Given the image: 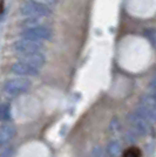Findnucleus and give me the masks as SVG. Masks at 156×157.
Segmentation results:
<instances>
[{
  "label": "nucleus",
  "mask_w": 156,
  "mask_h": 157,
  "mask_svg": "<svg viewBox=\"0 0 156 157\" xmlns=\"http://www.w3.org/2000/svg\"><path fill=\"white\" fill-rule=\"evenodd\" d=\"M20 13L28 18H40V17H49L53 13L52 8L41 2L34 0H26L20 6Z\"/></svg>",
  "instance_id": "f257e3e1"
},
{
  "label": "nucleus",
  "mask_w": 156,
  "mask_h": 157,
  "mask_svg": "<svg viewBox=\"0 0 156 157\" xmlns=\"http://www.w3.org/2000/svg\"><path fill=\"white\" fill-rule=\"evenodd\" d=\"M137 113L150 123H156V95L147 94L140 98Z\"/></svg>",
  "instance_id": "f03ea898"
},
{
  "label": "nucleus",
  "mask_w": 156,
  "mask_h": 157,
  "mask_svg": "<svg viewBox=\"0 0 156 157\" xmlns=\"http://www.w3.org/2000/svg\"><path fill=\"white\" fill-rule=\"evenodd\" d=\"M31 86H32V82L27 78L18 76V78L7 80L4 83V92L11 96H18L29 90Z\"/></svg>",
  "instance_id": "7ed1b4c3"
},
{
  "label": "nucleus",
  "mask_w": 156,
  "mask_h": 157,
  "mask_svg": "<svg viewBox=\"0 0 156 157\" xmlns=\"http://www.w3.org/2000/svg\"><path fill=\"white\" fill-rule=\"evenodd\" d=\"M20 35H21L22 39L32 40V41H38V42H40L41 40H51L53 36V33L48 27L38 25V26L25 28L22 32L20 33Z\"/></svg>",
  "instance_id": "20e7f679"
},
{
  "label": "nucleus",
  "mask_w": 156,
  "mask_h": 157,
  "mask_svg": "<svg viewBox=\"0 0 156 157\" xmlns=\"http://www.w3.org/2000/svg\"><path fill=\"white\" fill-rule=\"evenodd\" d=\"M128 122L133 127V129L140 135H147L150 131V122L141 116L137 111L130 113L128 115Z\"/></svg>",
  "instance_id": "39448f33"
},
{
  "label": "nucleus",
  "mask_w": 156,
  "mask_h": 157,
  "mask_svg": "<svg viewBox=\"0 0 156 157\" xmlns=\"http://www.w3.org/2000/svg\"><path fill=\"white\" fill-rule=\"evenodd\" d=\"M42 44L38 41L27 39H19L13 44V49L19 54H29V53L40 52L42 49Z\"/></svg>",
  "instance_id": "423d86ee"
},
{
  "label": "nucleus",
  "mask_w": 156,
  "mask_h": 157,
  "mask_svg": "<svg viewBox=\"0 0 156 157\" xmlns=\"http://www.w3.org/2000/svg\"><path fill=\"white\" fill-rule=\"evenodd\" d=\"M11 72L13 73L14 75H19L21 78H28V76H38L40 73V69L28 65V63L18 61V62L12 65Z\"/></svg>",
  "instance_id": "0eeeda50"
},
{
  "label": "nucleus",
  "mask_w": 156,
  "mask_h": 157,
  "mask_svg": "<svg viewBox=\"0 0 156 157\" xmlns=\"http://www.w3.org/2000/svg\"><path fill=\"white\" fill-rule=\"evenodd\" d=\"M19 61L28 63V65H31L33 67L40 69L42 66L45 65L46 58L41 52H35V53H29V54H20Z\"/></svg>",
  "instance_id": "6e6552de"
},
{
  "label": "nucleus",
  "mask_w": 156,
  "mask_h": 157,
  "mask_svg": "<svg viewBox=\"0 0 156 157\" xmlns=\"http://www.w3.org/2000/svg\"><path fill=\"white\" fill-rule=\"evenodd\" d=\"M15 134H17V129L12 123L7 122L0 125V145L7 144L10 141H12Z\"/></svg>",
  "instance_id": "1a4fd4ad"
},
{
  "label": "nucleus",
  "mask_w": 156,
  "mask_h": 157,
  "mask_svg": "<svg viewBox=\"0 0 156 157\" xmlns=\"http://www.w3.org/2000/svg\"><path fill=\"white\" fill-rule=\"evenodd\" d=\"M107 152L111 157H119L121 154V144L119 141H111L107 147Z\"/></svg>",
  "instance_id": "9d476101"
},
{
  "label": "nucleus",
  "mask_w": 156,
  "mask_h": 157,
  "mask_svg": "<svg viewBox=\"0 0 156 157\" xmlns=\"http://www.w3.org/2000/svg\"><path fill=\"white\" fill-rule=\"evenodd\" d=\"M11 118V107L10 105H0V120L1 121H8Z\"/></svg>",
  "instance_id": "9b49d317"
},
{
  "label": "nucleus",
  "mask_w": 156,
  "mask_h": 157,
  "mask_svg": "<svg viewBox=\"0 0 156 157\" xmlns=\"http://www.w3.org/2000/svg\"><path fill=\"white\" fill-rule=\"evenodd\" d=\"M122 157H141V151L135 147H131V148L124 151Z\"/></svg>",
  "instance_id": "f8f14e48"
},
{
  "label": "nucleus",
  "mask_w": 156,
  "mask_h": 157,
  "mask_svg": "<svg viewBox=\"0 0 156 157\" xmlns=\"http://www.w3.org/2000/svg\"><path fill=\"white\" fill-rule=\"evenodd\" d=\"M144 34L154 45H156V28H148L144 31Z\"/></svg>",
  "instance_id": "ddd939ff"
},
{
  "label": "nucleus",
  "mask_w": 156,
  "mask_h": 157,
  "mask_svg": "<svg viewBox=\"0 0 156 157\" xmlns=\"http://www.w3.org/2000/svg\"><path fill=\"white\" fill-rule=\"evenodd\" d=\"M0 157H13V149L12 148H7L0 154Z\"/></svg>",
  "instance_id": "4468645a"
},
{
  "label": "nucleus",
  "mask_w": 156,
  "mask_h": 157,
  "mask_svg": "<svg viewBox=\"0 0 156 157\" xmlns=\"http://www.w3.org/2000/svg\"><path fill=\"white\" fill-rule=\"evenodd\" d=\"M34 1H38V2H41V4H44V5L51 6V5L57 4V1H58V0H34Z\"/></svg>",
  "instance_id": "2eb2a0df"
},
{
  "label": "nucleus",
  "mask_w": 156,
  "mask_h": 157,
  "mask_svg": "<svg viewBox=\"0 0 156 157\" xmlns=\"http://www.w3.org/2000/svg\"><path fill=\"white\" fill-rule=\"evenodd\" d=\"M150 89H151V92L154 95H156V76L153 78V80L150 81Z\"/></svg>",
  "instance_id": "dca6fc26"
},
{
  "label": "nucleus",
  "mask_w": 156,
  "mask_h": 157,
  "mask_svg": "<svg viewBox=\"0 0 156 157\" xmlns=\"http://www.w3.org/2000/svg\"><path fill=\"white\" fill-rule=\"evenodd\" d=\"M93 157H102V155H101V152H95Z\"/></svg>",
  "instance_id": "f3484780"
},
{
  "label": "nucleus",
  "mask_w": 156,
  "mask_h": 157,
  "mask_svg": "<svg viewBox=\"0 0 156 157\" xmlns=\"http://www.w3.org/2000/svg\"><path fill=\"white\" fill-rule=\"evenodd\" d=\"M155 76H156V72H155Z\"/></svg>",
  "instance_id": "a211bd4d"
}]
</instances>
